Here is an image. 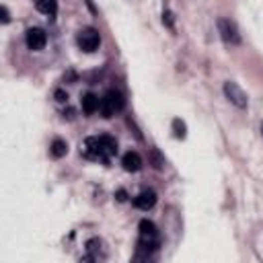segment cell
<instances>
[{"mask_svg": "<svg viewBox=\"0 0 263 263\" xmlns=\"http://www.w3.org/2000/svg\"><path fill=\"white\" fill-rule=\"evenodd\" d=\"M123 105H126V101H123V95L119 90H107L105 97L101 99V105H99V111L105 119L113 117L117 111L123 109Z\"/></svg>", "mask_w": 263, "mask_h": 263, "instance_id": "6da1fadb", "label": "cell"}, {"mask_svg": "<svg viewBox=\"0 0 263 263\" xmlns=\"http://www.w3.org/2000/svg\"><path fill=\"white\" fill-rule=\"evenodd\" d=\"M83 157L85 159H90V161H101V163H109V159H107V154H105V148H103V140H101V136H92V138H87L83 148Z\"/></svg>", "mask_w": 263, "mask_h": 263, "instance_id": "7a4b0ae2", "label": "cell"}, {"mask_svg": "<svg viewBox=\"0 0 263 263\" xmlns=\"http://www.w3.org/2000/svg\"><path fill=\"white\" fill-rule=\"evenodd\" d=\"M76 43H79V48L83 52H95L99 45H101V35H99V31L97 29H92V27H87L83 31H79V35H76Z\"/></svg>", "mask_w": 263, "mask_h": 263, "instance_id": "3957f363", "label": "cell"}, {"mask_svg": "<svg viewBox=\"0 0 263 263\" xmlns=\"http://www.w3.org/2000/svg\"><path fill=\"white\" fill-rule=\"evenodd\" d=\"M218 33H220L222 41L228 43V45H239L241 43L239 29H237V25L230 21V19H224V17L218 19Z\"/></svg>", "mask_w": 263, "mask_h": 263, "instance_id": "277c9868", "label": "cell"}, {"mask_svg": "<svg viewBox=\"0 0 263 263\" xmlns=\"http://www.w3.org/2000/svg\"><path fill=\"white\" fill-rule=\"evenodd\" d=\"M224 95H226V99H228L230 103L237 105L239 109H245L247 103H249V99H247V92H245L237 83H233V81L224 83Z\"/></svg>", "mask_w": 263, "mask_h": 263, "instance_id": "5b68a950", "label": "cell"}, {"mask_svg": "<svg viewBox=\"0 0 263 263\" xmlns=\"http://www.w3.org/2000/svg\"><path fill=\"white\" fill-rule=\"evenodd\" d=\"M27 48L31 52H41L45 48V43H48V35H45V31L39 29V27H33V29H29L27 31Z\"/></svg>", "mask_w": 263, "mask_h": 263, "instance_id": "8992f818", "label": "cell"}, {"mask_svg": "<svg viewBox=\"0 0 263 263\" xmlns=\"http://www.w3.org/2000/svg\"><path fill=\"white\" fill-rule=\"evenodd\" d=\"M154 204H157V193L154 191H142L140 195H136L134 197V206L138 208V210H144V212H148L150 208H154Z\"/></svg>", "mask_w": 263, "mask_h": 263, "instance_id": "52a82bcc", "label": "cell"}, {"mask_svg": "<svg viewBox=\"0 0 263 263\" xmlns=\"http://www.w3.org/2000/svg\"><path fill=\"white\" fill-rule=\"evenodd\" d=\"M121 165L123 169H126L128 173H136V171H140L142 169V157L138 152H126L123 154V159H121Z\"/></svg>", "mask_w": 263, "mask_h": 263, "instance_id": "ba28073f", "label": "cell"}, {"mask_svg": "<svg viewBox=\"0 0 263 263\" xmlns=\"http://www.w3.org/2000/svg\"><path fill=\"white\" fill-rule=\"evenodd\" d=\"M103 243L99 241V239H90L88 243H87V251H88V255L85 257V261H97L99 257H103Z\"/></svg>", "mask_w": 263, "mask_h": 263, "instance_id": "9c48e42d", "label": "cell"}, {"mask_svg": "<svg viewBox=\"0 0 263 263\" xmlns=\"http://www.w3.org/2000/svg\"><path fill=\"white\" fill-rule=\"evenodd\" d=\"M99 105H101V99L97 95H92V92H87V95L83 97V111L87 115H92L97 109H99Z\"/></svg>", "mask_w": 263, "mask_h": 263, "instance_id": "30bf717a", "label": "cell"}, {"mask_svg": "<svg viewBox=\"0 0 263 263\" xmlns=\"http://www.w3.org/2000/svg\"><path fill=\"white\" fill-rule=\"evenodd\" d=\"M35 8L48 17H54L58 12V0H35Z\"/></svg>", "mask_w": 263, "mask_h": 263, "instance_id": "8fae6325", "label": "cell"}, {"mask_svg": "<svg viewBox=\"0 0 263 263\" xmlns=\"http://www.w3.org/2000/svg\"><path fill=\"white\" fill-rule=\"evenodd\" d=\"M66 152H68V144L64 142V140H54L52 142V146H50V154L54 159H62V157H66Z\"/></svg>", "mask_w": 263, "mask_h": 263, "instance_id": "7c38bea8", "label": "cell"}, {"mask_svg": "<svg viewBox=\"0 0 263 263\" xmlns=\"http://www.w3.org/2000/svg\"><path fill=\"white\" fill-rule=\"evenodd\" d=\"M148 159H150V163H152V167L157 169V171H163L165 169V165H167V161H165V157L157 150V148H152L150 150V154H148Z\"/></svg>", "mask_w": 263, "mask_h": 263, "instance_id": "4fadbf2b", "label": "cell"}, {"mask_svg": "<svg viewBox=\"0 0 263 263\" xmlns=\"http://www.w3.org/2000/svg\"><path fill=\"white\" fill-rule=\"evenodd\" d=\"M173 134L179 140H183V138L187 136V128H185V123L181 119H173Z\"/></svg>", "mask_w": 263, "mask_h": 263, "instance_id": "5bb4252c", "label": "cell"}, {"mask_svg": "<svg viewBox=\"0 0 263 263\" xmlns=\"http://www.w3.org/2000/svg\"><path fill=\"white\" fill-rule=\"evenodd\" d=\"M54 97H56L58 103H66V101H68V95H66V92L62 90V88H58V90L54 92Z\"/></svg>", "mask_w": 263, "mask_h": 263, "instance_id": "9a60e30c", "label": "cell"}, {"mask_svg": "<svg viewBox=\"0 0 263 263\" xmlns=\"http://www.w3.org/2000/svg\"><path fill=\"white\" fill-rule=\"evenodd\" d=\"M163 23H167V27L173 29V12H171V10H167V12L163 14Z\"/></svg>", "mask_w": 263, "mask_h": 263, "instance_id": "2e32d148", "label": "cell"}, {"mask_svg": "<svg viewBox=\"0 0 263 263\" xmlns=\"http://www.w3.org/2000/svg\"><path fill=\"white\" fill-rule=\"evenodd\" d=\"M0 14H2V17H0V21H2V25H6V23L10 21V17H8V8L2 6V8H0Z\"/></svg>", "mask_w": 263, "mask_h": 263, "instance_id": "e0dca14e", "label": "cell"}, {"mask_svg": "<svg viewBox=\"0 0 263 263\" xmlns=\"http://www.w3.org/2000/svg\"><path fill=\"white\" fill-rule=\"evenodd\" d=\"M115 197H117V202H126V199H128V193L123 191V189H119V191L115 193Z\"/></svg>", "mask_w": 263, "mask_h": 263, "instance_id": "ac0fdd59", "label": "cell"}, {"mask_svg": "<svg viewBox=\"0 0 263 263\" xmlns=\"http://www.w3.org/2000/svg\"><path fill=\"white\" fill-rule=\"evenodd\" d=\"M261 136H263V123H261Z\"/></svg>", "mask_w": 263, "mask_h": 263, "instance_id": "d6986e66", "label": "cell"}]
</instances>
